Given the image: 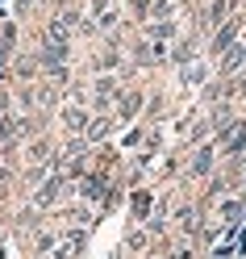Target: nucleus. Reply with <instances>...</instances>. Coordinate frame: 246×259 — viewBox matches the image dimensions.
<instances>
[{
	"mask_svg": "<svg viewBox=\"0 0 246 259\" xmlns=\"http://www.w3.org/2000/svg\"><path fill=\"white\" fill-rule=\"evenodd\" d=\"M67 29H71V17H55L51 29H46V67H51V71L63 67V55H67Z\"/></svg>",
	"mask_w": 246,
	"mask_h": 259,
	"instance_id": "f257e3e1",
	"label": "nucleus"
}]
</instances>
